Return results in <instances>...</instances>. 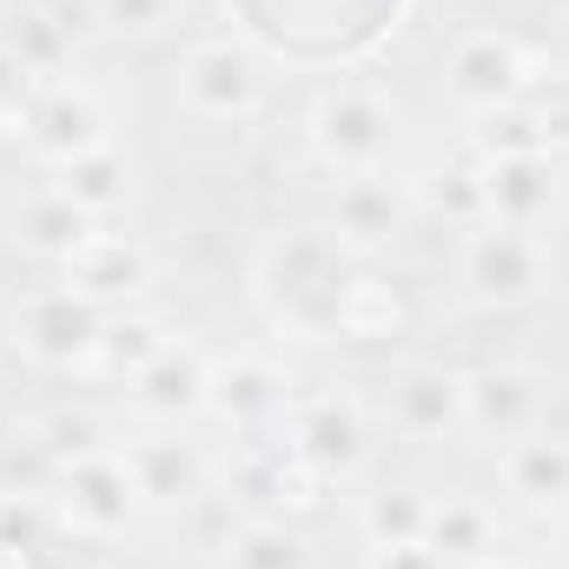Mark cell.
Instances as JSON below:
<instances>
[{
  "label": "cell",
  "mask_w": 569,
  "mask_h": 569,
  "mask_svg": "<svg viewBox=\"0 0 569 569\" xmlns=\"http://www.w3.org/2000/svg\"><path fill=\"white\" fill-rule=\"evenodd\" d=\"M0 40H7V53L27 67V80L60 87V73L73 67V20H60L53 7H20Z\"/></svg>",
  "instance_id": "23"
},
{
  "label": "cell",
  "mask_w": 569,
  "mask_h": 569,
  "mask_svg": "<svg viewBox=\"0 0 569 569\" xmlns=\"http://www.w3.org/2000/svg\"><path fill=\"white\" fill-rule=\"evenodd\" d=\"M219 569H305V543L284 517H246L219 537Z\"/></svg>",
  "instance_id": "27"
},
{
  "label": "cell",
  "mask_w": 569,
  "mask_h": 569,
  "mask_svg": "<svg viewBox=\"0 0 569 569\" xmlns=\"http://www.w3.org/2000/svg\"><path fill=\"white\" fill-rule=\"evenodd\" d=\"M120 463L140 490V503L152 510H172V503H192L206 490V457L192 443H179L172 430H146V437H127L120 443Z\"/></svg>",
  "instance_id": "18"
},
{
  "label": "cell",
  "mask_w": 569,
  "mask_h": 569,
  "mask_svg": "<svg viewBox=\"0 0 569 569\" xmlns=\"http://www.w3.org/2000/svg\"><path fill=\"white\" fill-rule=\"evenodd\" d=\"M206 385H212V358L199 345H179L172 338L140 378L127 385V398H133V411L152 418V425H186V418L206 411Z\"/></svg>",
  "instance_id": "17"
},
{
  "label": "cell",
  "mask_w": 569,
  "mask_h": 569,
  "mask_svg": "<svg viewBox=\"0 0 569 569\" xmlns=\"http://www.w3.org/2000/svg\"><path fill=\"white\" fill-rule=\"evenodd\" d=\"M100 325H107V305L87 298L80 284H40V291H27V298L13 305V318H7L13 345H20L33 365H47V371H80L87 351H93V338H100Z\"/></svg>",
  "instance_id": "7"
},
{
  "label": "cell",
  "mask_w": 569,
  "mask_h": 569,
  "mask_svg": "<svg viewBox=\"0 0 569 569\" xmlns=\"http://www.w3.org/2000/svg\"><path fill=\"white\" fill-rule=\"evenodd\" d=\"M166 345H172V338H166V325H159V318H140V311H133V318H107L80 371H87V378H113V385H133L146 365L166 351Z\"/></svg>",
  "instance_id": "24"
},
{
  "label": "cell",
  "mask_w": 569,
  "mask_h": 569,
  "mask_svg": "<svg viewBox=\"0 0 569 569\" xmlns=\"http://www.w3.org/2000/svg\"><path fill=\"white\" fill-rule=\"evenodd\" d=\"M87 232H93V219H87V212H80L53 179H47L40 192H27V199H20V239H27L33 252H47V259H60V266H67V252H73Z\"/></svg>",
  "instance_id": "26"
},
{
  "label": "cell",
  "mask_w": 569,
  "mask_h": 569,
  "mask_svg": "<svg viewBox=\"0 0 569 569\" xmlns=\"http://www.w3.org/2000/svg\"><path fill=\"white\" fill-rule=\"evenodd\" d=\"M411 219V192L391 172H338L331 199H325V232L345 252H378L405 232Z\"/></svg>",
  "instance_id": "12"
},
{
  "label": "cell",
  "mask_w": 569,
  "mask_h": 569,
  "mask_svg": "<svg viewBox=\"0 0 569 569\" xmlns=\"http://www.w3.org/2000/svg\"><path fill=\"white\" fill-rule=\"evenodd\" d=\"M279 430H284V443L318 470V483H358L371 470V411L345 385L291 391Z\"/></svg>",
  "instance_id": "4"
},
{
  "label": "cell",
  "mask_w": 569,
  "mask_h": 569,
  "mask_svg": "<svg viewBox=\"0 0 569 569\" xmlns=\"http://www.w3.org/2000/svg\"><path fill=\"white\" fill-rule=\"evenodd\" d=\"M266 298L279 305V318L298 331V338H338V298L351 284V266H345V246L325 232H291L266 252Z\"/></svg>",
  "instance_id": "1"
},
{
  "label": "cell",
  "mask_w": 569,
  "mask_h": 569,
  "mask_svg": "<svg viewBox=\"0 0 569 569\" xmlns=\"http://www.w3.org/2000/svg\"><path fill=\"white\" fill-rule=\"evenodd\" d=\"M87 13L120 40H152L186 13V0H87Z\"/></svg>",
  "instance_id": "29"
},
{
  "label": "cell",
  "mask_w": 569,
  "mask_h": 569,
  "mask_svg": "<svg viewBox=\"0 0 569 569\" xmlns=\"http://www.w3.org/2000/svg\"><path fill=\"white\" fill-rule=\"evenodd\" d=\"M530 113H537V127H543V146H550V152H569V80H550V93L530 100Z\"/></svg>",
  "instance_id": "32"
},
{
  "label": "cell",
  "mask_w": 569,
  "mask_h": 569,
  "mask_svg": "<svg viewBox=\"0 0 569 569\" xmlns=\"http://www.w3.org/2000/svg\"><path fill=\"white\" fill-rule=\"evenodd\" d=\"M477 569H537V563H523V557H503V550H497L490 563H477Z\"/></svg>",
  "instance_id": "34"
},
{
  "label": "cell",
  "mask_w": 569,
  "mask_h": 569,
  "mask_svg": "<svg viewBox=\"0 0 569 569\" xmlns=\"http://www.w3.org/2000/svg\"><path fill=\"white\" fill-rule=\"evenodd\" d=\"M425 199L457 226V232H470V226H483V172H477V159H457V166H437L425 186Z\"/></svg>",
  "instance_id": "28"
},
{
  "label": "cell",
  "mask_w": 569,
  "mask_h": 569,
  "mask_svg": "<svg viewBox=\"0 0 569 569\" xmlns=\"http://www.w3.org/2000/svg\"><path fill=\"white\" fill-rule=\"evenodd\" d=\"M100 146H113V120L87 87H47L33 100V113H27V152L33 159L67 166L80 152H100Z\"/></svg>",
  "instance_id": "16"
},
{
  "label": "cell",
  "mask_w": 569,
  "mask_h": 569,
  "mask_svg": "<svg viewBox=\"0 0 569 569\" xmlns=\"http://www.w3.org/2000/svg\"><path fill=\"white\" fill-rule=\"evenodd\" d=\"M40 450H53L60 463H73V457H87V450H107L100 443V425L87 418V411H53L47 425H40V437H33Z\"/></svg>",
  "instance_id": "30"
},
{
  "label": "cell",
  "mask_w": 569,
  "mask_h": 569,
  "mask_svg": "<svg viewBox=\"0 0 569 569\" xmlns=\"http://www.w3.org/2000/svg\"><path fill=\"white\" fill-rule=\"evenodd\" d=\"M398 331H405V298H398V284L378 279V272H351L345 298H338V338L391 345Z\"/></svg>",
  "instance_id": "25"
},
{
  "label": "cell",
  "mask_w": 569,
  "mask_h": 569,
  "mask_svg": "<svg viewBox=\"0 0 569 569\" xmlns=\"http://www.w3.org/2000/svg\"><path fill=\"white\" fill-rule=\"evenodd\" d=\"M365 569H450L430 543H405V550H365Z\"/></svg>",
  "instance_id": "33"
},
{
  "label": "cell",
  "mask_w": 569,
  "mask_h": 569,
  "mask_svg": "<svg viewBox=\"0 0 569 569\" xmlns=\"http://www.w3.org/2000/svg\"><path fill=\"white\" fill-rule=\"evenodd\" d=\"M543 398H550L543 371L510 365V358L503 365H477V371H463V437H483L497 450V443L543 425Z\"/></svg>",
  "instance_id": "9"
},
{
  "label": "cell",
  "mask_w": 569,
  "mask_h": 569,
  "mask_svg": "<svg viewBox=\"0 0 569 569\" xmlns=\"http://www.w3.org/2000/svg\"><path fill=\"white\" fill-rule=\"evenodd\" d=\"M140 510L146 503H140V490H133V477H127V463H120V450H87V457H73V463L60 470V517H67L80 537L107 543V537H120Z\"/></svg>",
  "instance_id": "11"
},
{
  "label": "cell",
  "mask_w": 569,
  "mask_h": 569,
  "mask_svg": "<svg viewBox=\"0 0 569 569\" xmlns=\"http://www.w3.org/2000/svg\"><path fill=\"white\" fill-rule=\"evenodd\" d=\"M73 569H120L113 557H87V563H73Z\"/></svg>",
  "instance_id": "35"
},
{
  "label": "cell",
  "mask_w": 569,
  "mask_h": 569,
  "mask_svg": "<svg viewBox=\"0 0 569 569\" xmlns=\"http://www.w3.org/2000/svg\"><path fill=\"white\" fill-rule=\"evenodd\" d=\"M284 405H291V385H284V365L266 351H232V358H212V385H206V411L232 437H252V430H279Z\"/></svg>",
  "instance_id": "10"
},
{
  "label": "cell",
  "mask_w": 569,
  "mask_h": 569,
  "mask_svg": "<svg viewBox=\"0 0 569 569\" xmlns=\"http://www.w3.org/2000/svg\"><path fill=\"white\" fill-rule=\"evenodd\" d=\"M152 279V259H146L140 239H127V232H107V226H93L73 252H67V284H80L87 298H127V291H140Z\"/></svg>",
  "instance_id": "19"
},
{
  "label": "cell",
  "mask_w": 569,
  "mask_h": 569,
  "mask_svg": "<svg viewBox=\"0 0 569 569\" xmlns=\"http://www.w3.org/2000/svg\"><path fill=\"white\" fill-rule=\"evenodd\" d=\"M27 113H33V80L0 40V120H20V140H27Z\"/></svg>",
  "instance_id": "31"
},
{
  "label": "cell",
  "mask_w": 569,
  "mask_h": 569,
  "mask_svg": "<svg viewBox=\"0 0 569 569\" xmlns=\"http://www.w3.org/2000/svg\"><path fill=\"white\" fill-rule=\"evenodd\" d=\"M537 80H543L537 60H530V47H523L510 27H470V33L443 53V87H450V100L470 107L477 120L497 113V107L530 100Z\"/></svg>",
  "instance_id": "6"
},
{
  "label": "cell",
  "mask_w": 569,
  "mask_h": 569,
  "mask_svg": "<svg viewBox=\"0 0 569 569\" xmlns=\"http://www.w3.org/2000/svg\"><path fill=\"white\" fill-rule=\"evenodd\" d=\"M425 543L450 569H477V563H490V557H497L503 530H497V510H490L483 497L450 490V497H430V537H425Z\"/></svg>",
  "instance_id": "20"
},
{
  "label": "cell",
  "mask_w": 569,
  "mask_h": 569,
  "mask_svg": "<svg viewBox=\"0 0 569 569\" xmlns=\"http://www.w3.org/2000/svg\"><path fill=\"white\" fill-rule=\"evenodd\" d=\"M563 523H569V510H563Z\"/></svg>",
  "instance_id": "36"
},
{
  "label": "cell",
  "mask_w": 569,
  "mask_h": 569,
  "mask_svg": "<svg viewBox=\"0 0 569 569\" xmlns=\"http://www.w3.org/2000/svg\"><path fill=\"white\" fill-rule=\"evenodd\" d=\"M477 172H483V219H497V226L543 232L563 206L557 152H503V159H477Z\"/></svg>",
  "instance_id": "13"
},
{
  "label": "cell",
  "mask_w": 569,
  "mask_h": 569,
  "mask_svg": "<svg viewBox=\"0 0 569 569\" xmlns=\"http://www.w3.org/2000/svg\"><path fill=\"white\" fill-rule=\"evenodd\" d=\"M385 418L398 437H463V371H443V365H405L391 385H385Z\"/></svg>",
  "instance_id": "15"
},
{
  "label": "cell",
  "mask_w": 569,
  "mask_h": 569,
  "mask_svg": "<svg viewBox=\"0 0 569 569\" xmlns=\"http://www.w3.org/2000/svg\"><path fill=\"white\" fill-rule=\"evenodd\" d=\"M172 100L192 120L239 127V120H252L266 107V67L239 40H199V47H186L172 60Z\"/></svg>",
  "instance_id": "5"
},
{
  "label": "cell",
  "mask_w": 569,
  "mask_h": 569,
  "mask_svg": "<svg viewBox=\"0 0 569 569\" xmlns=\"http://www.w3.org/2000/svg\"><path fill=\"white\" fill-rule=\"evenodd\" d=\"M305 140L331 172H385V159L398 146V107L365 80H338L311 100Z\"/></svg>",
  "instance_id": "3"
},
{
  "label": "cell",
  "mask_w": 569,
  "mask_h": 569,
  "mask_svg": "<svg viewBox=\"0 0 569 569\" xmlns=\"http://www.w3.org/2000/svg\"><path fill=\"white\" fill-rule=\"evenodd\" d=\"M457 279L477 305L490 311H517V305H537L550 279H557V252L543 232H523V226H470L463 246H457Z\"/></svg>",
  "instance_id": "2"
},
{
  "label": "cell",
  "mask_w": 569,
  "mask_h": 569,
  "mask_svg": "<svg viewBox=\"0 0 569 569\" xmlns=\"http://www.w3.org/2000/svg\"><path fill=\"white\" fill-rule=\"evenodd\" d=\"M226 497L246 503V517H279L318 503V470L284 443V430H252L226 450Z\"/></svg>",
  "instance_id": "8"
},
{
  "label": "cell",
  "mask_w": 569,
  "mask_h": 569,
  "mask_svg": "<svg viewBox=\"0 0 569 569\" xmlns=\"http://www.w3.org/2000/svg\"><path fill=\"white\" fill-rule=\"evenodd\" d=\"M358 537L365 550H405L430 537V497L418 483H378L371 497H358Z\"/></svg>",
  "instance_id": "22"
},
{
  "label": "cell",
  "mask_w": 569,
  "mask_h": 569,
  "mask_svg": "<svg viewBox=\"0 0 569 569\" xmlns=\"http://www.w3.org/2000/svg\"><path fill=\"white\" fill-rule=\"evenodd\" d=\"M497 483L517 510L530 517H563L569 510V430H523L510 443H497Z\"/></svg>",
  "instance_id": "14"
},
{
  "label": "cell",
  "mask_w": 569,
  "mask_h": 569,
  "mask_svg": "<svg viewBox=\"0 0 569 569\" xmlns=\"http://www.w3.org/2000/svg\"><path fill=\"white\" fill-rule=\"evenodd\" d=\"M53 186L100 226V219H113V212L133 206V159L120 146H100V152H80V159L53 166Z\"/></svg>",
  "instance_id": "21"
}]
</instances>
